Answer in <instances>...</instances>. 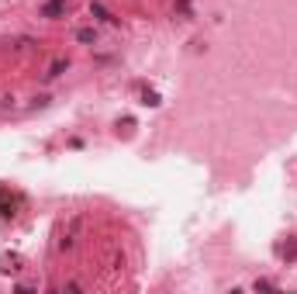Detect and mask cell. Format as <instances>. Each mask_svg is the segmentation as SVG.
Masks as SVG:
<instances>
[{
  "mask_svg": "<svg viewBox=\"0 0 297 294\" xmlns=\"http://www.w3.org/2000/svg\"><path fill=\"white\" fill-rule=\"evenodd\" d=\"M142 104H148V107H159V94L145 87V90H142Z\"/></svg>",
  "mask_w": 297,
  "mask_h": 294,
  "instance_id": "obj_8",
  "label": "cell"
},
{
  "mask_svg": "<svg viewBox=\"0 0 297 294\" xmlns=\"http://www.w3.org/2000/svg\"><path fill=\"white\" fill-rule=\"evenodd\" d=\"M76 42H83V45L97 42V31H93V28H76Z\"/></svg>",
  "mask_w": 297,
  "mask_h": 294,
  "instance_id": "obj_7",
  "label": "cell"
},
{
  "mask_svg": "<svg viewBox=\"0 0 297 294\" xmlns=\"http://www.w3.org/2000/svg\"><path fill=\"white\" fill-rule=\"evenodd\" d=\"M69 69V59L66 56H59V59H52V66L45 69V80H56V77H62V73Z\"/></svg>",
  "mask_w": 297,
  "mask_h": 294,
  "instance_id": "obj_2",
  "label": "cell"
},
{
  "mask_svg": "<svg viewBox=\"0 0 297 294\" xmlns=\"http://www.w3.org/2000/svg\"><path fill=\"white\" fill-rule=\"evenodd\" d=\"M14 215V197L7 187H0V218H11Z\"/></svg>",
  "mask_w": 297,
  "mask_h": 294,
  "instance_id": "obj_3",
  "label": "cell"
},
{
  "mask_svg": "<svg viewBox=\"0 0 297 294\" xmlns=\"http://www.w3.org/2000/svg\"><path fill=\"white\" fill-rule=\"evenodd\" d=\"M256 291H277L273 280H256Z\"/></svg>",
  "mask_w": 297,
  "mask_h": 294,
  "instance_id": "obj_9",
  "label": "cell"
},
{
  "mask_svg": "<svg viewBox=\"0 0 297 294\" xmlns=\"http://www.w3.org/2000/svg\"><path fill=\"white\" fill-rule=\"evenodd\" d=\"M18 263H21V260H18L14 253H11V256H4V260H0V274H18V270H21Z\"/></svg>",
  "mask_w": 297,
  "mask_h": 294,
  "instance_id": "obj_5",
  "label": "cell"
},
{
  "mask_svg": "<svg viewBox=\"0 0 297 294\" xmlns=\"http://www.w3.org/2000/svg\"><path fill=\"white\" fill-rule=\"evenodd\" d=\"M66 7H69V0H49L42 7V14L45 18H66Z\"/></svg>",
  "mask_w": 297,
  "mask_h": 294,
  "instance_id": "obj_1",
  "label": "cell"
},
{
  "mask_svg": "<svg viewBox=\"0 0 297 294\" xmlns=\"http://www.w3.org/2000/svg\"><path fill=\"white\" fill-rule=\"evenodd\" d=\"M90 14L97 18V21H114V14H111L104 4H97V0H93V4H90Z\"/></svg>",
  "mask_w": 297,
  "mask_h": 294,
  "instance_id": "obj_6",
  "label": "cell"
},
{
  "mask_svg": "<svg viewBox=\"0 0 297 294\" xmlns=\"http://www.w3.org/2000/svg\"><path fill=\"white\" fill-rule=\"evenodd\" d=\"M280 256H283V260H287V263H294V260H297V235H290V239L283 242V249H280Z\"/></svg>",
  "mask_w": 297,
  "mask_h": 294,
  "instance_id": "obj_4",
  "label": "cell"
}]
</instances>
